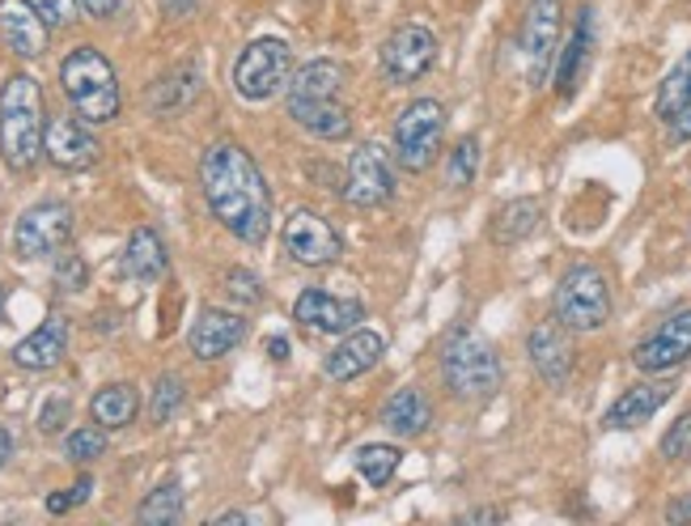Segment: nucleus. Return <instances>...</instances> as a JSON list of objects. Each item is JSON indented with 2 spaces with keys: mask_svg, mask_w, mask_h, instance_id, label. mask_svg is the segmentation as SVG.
<instances>
[{
  "mask_svg": "<svg viewBox=\"0 0 691 526\" xmlns=\"http://www.w3.org/2000/svg\"><path fill=\"white\" fill-rule=\"evenodd\" d=\"M399 463H404V451H399V446H390V442H369V446H360L357 451L360 479H369L374 488L390 484V476L399 472Z\"/></svg>",
  "mask_w": 691,
  "mask_h": 526,
  "instance_id": "31",
  "label": "nucleus"
},
{
  "mask_svg": "<svg viewBox=\"0 0 691 526\" xmlns=\"http://www.w3.org/2000/svg\"><path fill=\"white\" fill-rule=\"evenodd\" d=\"M429 404H425V395L420 391H411V386H404V391H395L386 404H382V425L395 433V437H416V433L429 429Z\"/></svg>",
  "mask_w": 691,
  "mask_h": 526,
  "instance_id": "26",
  "label": "nucleus"
},
{
  "mask_svg": "<svg viewBox=\"0 0 691 526\" xmlns=\"http://www.w3.org/2000/svg\"><path fill=\"white\" fill-rule=\"evenodd\" d=\"M195 94H200V72L195 69H174L170 77H162V81L149 90L144 102H149L157 115H174V111H183Z\"/></svg>",
  "mask_w": 691,
  "mask_h": 526,
  "instance_id": "30",
  "label": "nucleus"
},
{
  "mask_svg": "<svg viewBox=\"0 0 691 526\" xmlns=\"http://www.w3.org/2000/svg\"><path fill=\"white\" fill-rule=\"evenodd\" d=\"M386 353V340L378 332H369V327H353V332H344L339 340V348L327 353L323 361V374L332 378V383H348V378H360L365 370H374Z\"/></svg>",
  "mask_w": 691,
  "mask_h": 526,
  "instance_id": "20",
  "label": "nucleus"
},
{
  "mask_svg": "<svg viewBox=\"0 0 691 526\" xmlns=\"http://www.w3.org/2000/svg\"><path fill=\"white\" fill-rule=\"evenodd\" d=\"M390 195H395L390 153L378 141L357 144V153L348 158V174H344V200L353 209H378Z\"/></svg>",
  "mask_w": 691,
  "mask_h": 526,
  "instance_id": "10",
  "label": "nucleus"
},
{
  "mask_svg": "<svg viewBox=\"0 0 691 526\" xmlns=\"http://www.w3.org/2000/svg\"><path fill=\"white\" fill-rule=\"evenodd\" d=\"M674 395V386L662 378V383H637L628 386L616 404L607 407V416H602V425L607 429H637V425H644L649 416H658L662 407H667V399Z\"/></svg>",
  "mask_w": 691,
  "mask_h": 526,
  "instance_id": "22",
  "label": "nucleus"
},
{
  "mask_svg": "<svg viewBox=\"0 0 691 526\" xmlns=\"http://www.w3.org/2000/svg\"><path fill=\"white\" fill-rule=\"evenodd\" d=\"M441 136H446V107L437 98L407 102L395 120V162L407 174H425L441 149Z\"/></svg>",
  "mask_w": 691,
  "mask_h": 526,
  "instance_id": "6",
  "label": "nucleus"
},
{
  "mask_svg": "<svg viewBox=\"0 0 691 526\" xmlns=\"http://www.w3.org/2000/svg\"><path fill=\"white\" fill-rule=\"evenodd\" d=\"M85 263H81V255H55V281H60V289H69V293H77V289H85Z\"/></svg>",
  "mask_w": 691,
  "mask_h": 526,
  "instance_id": "38",
  "label": "nucleus"
},
{
  "mask_svg": "<svg viewBox=\"0 0 691 526\" xmlns=\"http://www.w3.org/2000/svg\"><path fill=\"white\" fill-rule=\"evenodd\" d=\"M683 361H691V306L662 318V323L632 348V365H637L641 374H670V370H679Z\"/></svg>",
  "mask_w": 691,
  "mask_h": 526,
  "instance_id": "12",
  "label": "nucleus"
},
{
  "mask_svg": "<svg viewBox=\"0 0 691 526\" xmlns=\"http://www.w3.org/2000/svg\"><path fill=\"white\" fill-rule=\"evenodd\" d=\"M4 302H9V289L0 285V311H4Z\"/></svg>",
  "mask_w": 691,
  "mask_h": 526,
  "instance_id": "50",
  "label": "nucleus"
},
{
  "mask_svg": "<svg viewBox=\"0 0 691 526\" xmlns=\"http://www.w3.org/2000/svg\"><path fill=\"white\" fill-rule=\"evenodd\" d=\"M216 523H251V514H238V509H230V514H216L213 526Z\"/></svg>",
  "mask_w": 691,
  "mask_h": 526,
  "instance_id": "48",
  "label": "nucleus"
},
{
  "mask_svg": "<svg viewBox=\"0 0 691 526\" xmlns=\"http://www.w3.org/2000/svg\"><path fill=\"white\" fill-rule=\"evenodd\" d=\"M281 239H285V255L293 263H302V267H327V263H335L339 251H344V242H339L332 221H323V216L311 213V209L288 213Z\"/></svg>",
  "mask_w": 691,
  "mask_h": 526,
  "instance_id": "13",
  "label": "nucleus"
},
{
  "mask_svg": "<svg viewBox=\"0 0 691 526\" xmlns=\"http://www.w3.org/2000/svg\"><path fill=\"white\" fill-rule=\"evenodd\" d=\"M293 318L314 327V332L344 335L365 323V306H360L357 297H335L327 289H306V293L293 302Z\"/></svg>",
  "mask_w": 691,
  "mask_h": 526,
  "instance_id": "15",
  "label": "nucleus"
},
{
  "mask_svg": "<svg viewBox=\"0 0 691 526\" xmlns=\"http://www.w3.org/2000/svg\"><path fill=\"white\" fill-rule=\"evenodd\" d=\"M556 323H565L569 332H598L611 318V281L595 263H577L560 276L556 297H551Z\"/></svg>",
  "mask_w": 691,
  "mask_h": 526,
  "instance_id": "5",
  "label": "nucleus"
},
{
  "mask_svg": "<svg viewBox=\"0 0 691 526\" xmlns=\"http://www.w3.org/2000/svg\"><path fill=\"white\" fill-rule=\"evenodd\" d=\"M48 115H43V90L34 77L13 72L0 90V153L13 170H30L43 153Z\"/></svg>",
  "mask_w": 691,
  "mask_h": 526,
  "instance_id": "2",
  "label": "nucleus"
},
{
  "mask_svg": "<svg viewBox=\"0 0 691 526\" xmlns=\"http://www.w3.org/2000/svg\"><path fill=\"white\" fill-rule=\"evenodd\" d=\"M441 378L454 399H467V404L492 399L505 378L501 348L476 327H454L441 348Z\"/></svg>",
  "mask_w": 691,
  "mask_h": 526,
  "instance_id": "3",
  "label": "nucleus"
},
{
  "mask_svg": "<svg viewBox=\"0 0 691 526\" xmlns=\"http://www.w3.org/2000/svg\"><path fill=\"white\" fill-rule=\"evenodd\" d=\"M526 353H530V365L535 374L548 386H565L572 374V344H569V327L565 323H539L530 340H526Z\"/></svg>",
  "mask_w": 691,
  "mask_h": 526,
  "instance_id": "18",
  "label": "nucleus"
},
{
  "mask_svg": "<svg viewBox=\"0 0 691 526\" xmlns=\"http://www.w3.org/2000/svg\"><path fill=\"white\" fill-rule=\"evenodd\" d=\"M476 170H479V136H463L454 144L450 162H446V188L450 192H467L476 183Z\"/></svg>",
  "mask_w": 691,
  "mask_h": 526,
  "instance_id": "33",
  "label": "nucleus"
},
{
  "mask_svg": "<svg viewBox=\"0 0 691 526\" xmlns=\"http://www.w3.org/2000/svg\"><path fill=\"white\" fill-rule=\"evenodd\" d=\"M288 120L318 141H344L353 132V111L339 98H288Z\"/></svg>",
  "mask_w": 691,
  "mask_h": 526,
  "instance_id": "21",
  "label": "nucleus"
},
{
  "mask_svg": "<svg viewBox=\"0 0 691 526\" xmlns=\"http://www.w3.org/2000/svg\"><path fill=\"white\" fill-rule=\"evenodd\" d=\"M43 153L60 170H90L102 153L98 136L81 115H55L48 120V136H43Z\"/></svg>",
  "mask_w": 691,
  "mask_h": 526,
  "instance_id": "14",
  "label": "nucleus"
},
{
  "mask_svg": "<svg viewBox=\"0 0 691 526\" xmlns=\"http://www.w3.org/2000/svg\"><path fill=\"white\" fill-rule=\"evenodd\" d=\"M467 518H471V523H501L505 514L501 509H476V514H467Z\"/></svg>",
  "mask_w": 691,
  "mask_h": 526,
  "instance_id": "47",
  "label": "nucleus"
},
{
  "mask_svg": "<svg viewBox=\"0 0 691 526\" xmlns=\"http://www.w3.org/2000/svg\"><path fill=\"white\" fill-rule=\"evenodd\" d=\"M51 26L34 13L30 0H0V39L4 48L22 60H39L48 51Z\"/></svg>",
  "mask_w": 691,
  "mask_h": 526,
  "instance_id": "16",
  "label": "nucleus"
},
{
  "mask_svg": "<svg viewBox=\"0 0 691 526\" xmlns=\"http://www.w3.org/2000/svg\"><path fill=\"white\" fill-rule=\"evenodd\" d=\"M179 518H183V488L179 484L153 488L141 502V509H136V523L144 526H166V523H179Z\"/></svg>",
  "mask_w": 691,
  "mask_h": 526,
  "instance_id": "32",
  "label": "nucleus"
},
{
  "mask_svg": "<svg viewBox=\"0 0 691 526\" xmlns=\"http://www.w3.org/2000/svg\"><path fill=\"white\" fill-rule=\"evenodd\" d=\"M136 412H141V395H136L132 383L102 386L94 395V404H90V416H94V425H102V429H128L136 421Z\"/></svg>",
  "mask_w": 691,
  "mask_h": 526,
  "instance_id": "27",
  "label": "nucleus"
},
{
  "mask_svg": "<svg viewBox=\"0 0 691 526\" xmlns=\"http://www.w3.org/2000/svg\"><path fill=\"white\" fill-rule=\"evenodd\" d=\"M166 9L174 18H191V13L200 9V0H166Z\"/></svg>",
  "mask_w": 691,
  "mask_h": 526,
  "instance_id": "44",
  "label": "nucleus"
},
{
  "mask_svg": "<svg viewBox=\"0 0 691 526\" xmlns=\"http://www.w3.org/2000/svg\"><path fill=\"white\" fill-rule=\"evenodd\" d=\"M225 289L238 297V302H246V306H255V302H263V285L260 276H251V272H242V267H234V272H225Z\"/></svg>",
  "mask_w": 691,
  "mask_h": 526,
  "instance_id": "39",
  "label": "nucleus"
},
{
  "mask_svg": "<svg viewBox=\"0 0 691 526\" xmlns=\"http://www.w3.org/2000/svg\"><path fill=\"white\" fill-rule=\"evenodd\" d=\"M560 18H565V4L560 0H530L526 4L518 48H522V72L530 90L548 85L551 64L560 55Z\"/></svg>",
  "mask_w": 691,
  "mask_h": 526,
  "instance_id": "8",
  "label": "nucleus"
},
{
  "mask_svg": "<svg viewBox=\"0 0 691 526\" xmlns=\"http://www.w3.org/2000/svg\"><path fill=\"white\" fill-rule=\"evenodd\" d=\"M60 85L85 123H111L120 115V77L98 48H72L60 64Z\"/></svg>",
  "mask_w": 691,
  "mask_h": 526,
  "instance_id": "4",
  "label": "nucleus"
},
{
  "mask_svg": "<svg viewBox=\"0 0 691 526\" xmlns=\"http://www.w3.org/2000/svg\"><path fill=\"white\" fill-rule=\"evenodd\" d=\"M69 421V399H48L43 412H39V429L43 433H60Z\"/></svg>",
  "mask_w": 691,
  "mask_h": 526,
  "instance_id": "40",
  "label": "nucleus"
},
{
  "mask_svg": "<svg viewBox=\"0 0 691 526\" xmlns=\"http://www.w3.org/2000/svg\"><path fill=\"white\" fill-rule=\"evenodd\" d=\"M72 239V209L60 200H43L34 209H26L13 225V251L18 260H48L60 255Z\"/></svg>",
  "mask_w": 691,
  "mask_h": 526,
  "instance_id": "9",
  "label": "nucleus"
},
{
  "mask_svg": "<svg viewBox=\"0 0 691 526\" xmlns=\"http://www.w3.org/2000/svg\"><path fill=\"white\" fill-rule=\"evenodd\" d=\"M658 451H662L667 463H691V412H683V416L670 425Z\"/></svg>",
  "mask_w": 691,
  "mask_h": 526,
  "instance_id": "36",
  "label": "nucleus"
},
{
  "mask_svg": "<svg viewBox=\"0 0 691 526\" xmlns=\"http://www.w3.org/2000/svg\"><path fill=\"white\" fill-rule=\"evenodd\" d=\"M382 77L395 85H411L437 64V34L425 26H399L378 51Z\"/></svg>",
  "mask_w": 691,
  "mask_h": 526,
  "instance_id": "11",
  "label": "nucleus"
},
{
  "mask_svg": "<svg viewBox=\"0 0 691 526\" xmlns=\"http://www.w3.org/2000/svg\"><path fill=\"white\" fill-rule=\"evenodd\" d=\"M344 69L335 60H311L288 77V98H339Z\"/></svg>",
  "mask_w": 691,
  "mask_h": 526,
  "instance_id": "29",
  "label": "nucleus"
},
{
  "mask_svg": "<svg viewBox=\"0 0 691 526\" xmlns=\"http://www.w3.org/2000/svg\"><path fill=\"white\" fill-rule=\"evenodd\" d=\"M102 451H106V429H102V425H81V429H72L69 442H64V455H69L72 463H94V458H102Z\"/></svg>",
  "mask_w": 691,
  "mask_h": 526,
  "instance_id": "35",
  "label": "nucleus"
},
{
  "mask_svg": "<svg viewBox=\"0 0 691 526\" xmlns=\"http://www.w3.org/2000/svg\"><path fill=\"white\" fill-rule=\"evenodd\" d=\"M69 497H72V505L90 502V497H94V479L81 476V479H77V484H72V488H69Z\"/></svg>",
  "mask_w": 691,
  "mask_h": 526,
  "instance_id": "43",
  "label": "nucleus"
},
{
  "mask_svg": "<svg viewBox=\"0 0 691 526\" xmlns=\"http://www.w3.org/2000/svg\"><path fill=\"white\" fill-rule=\"evenodd\" d=\"M69 505H72L69 493H51V497H48V509H51V514H64Z\"/></svg>",
  "mask_w": 691,
  "mask_h": 526,
  "instance_id": "46",
  "label": "nucleus"
},
{
  "mask_svg": "<svg viewBox=\"0 0 691 526\" xmlns=\"http://www.w3.org/2000/svg\"><path fill=\"white\" fill-rule=\"evenodd\" d=\"M200 188L213 216L246 246H260L272 230V192L255 158L238 141H216L200 158Z\"/></svg>",
  "mask_w": 691,
  "mask_h": 526,
  "instance_id": "1",
  "label": "nucleus"
},
{
  "mask_svg": "<svg viewBox=\"0 0 691 526\" xmlns=\"http://www.w3.org/2000/svg\"><path fill=\"white\" fill-rule=\"evenodd\" d=\"M590 51H595V9H581L569 43L556 55V94L560 98L577 94V81H581V72L590 64Z\"/></svg>",
  "mask_w": 691,
  "mask_h": 526,
  "instance_id": "23",
  "label": "nucleus"
},
{
  "mask_svg": "<svg viewBox=\"0 0 691 526\" xmlns=\"http://www.w3.org/2000/svg\"><path fill=\"white\" fill-rule=\"evenodd\" d=\"M64 348H69V323L60 314H51L13 348V361L22 370H55L64 361Z\"/></svg>",
  "mask_w": 691,
  "mask_h": 526,
  "instance_id": "24",
  "label": "nucleus"
},
{
  "mask_svg": "<svg viewBox=\"0 0 691 526\" xmlns=\"http://www.w3.org/2000/svg\"><path fill=\"white\" fill-rule=\"evenodd\" d=\"M539 221H543V204L539 200H509L501 213L492 216V242H501V246H518L526 242L535 230H539Z\"/></svg>",
  "mask_w": 691,
  "mask_h": 526,
  "instance_id": "28",
  "label": "nucleus"
},
{
  "mask_svg": "<svg viewBox=\"0 0 691 526\" xmlns=\"http://www.w3.org/2000/svg\"><path fill=\"white\" fill-rule=\"evenodd\" d=\"M242 340H246V318L234 311H200V318L191 323V357L200 361H216L225 357V353H234Z\"/></svg>",
  "mask_w": 691,
  "mask_h": 526,
  "instance_id": "17",
  "label": "nucleus"
},
{
  "mask_svg": "<svg viewBox=\"0 0 691 526\" xmlns=\"http://www.w3.org/2000/svg\"><path fill=\"white\" fill-rule=\"evenodd\" d=\"M34 4V13L43 18V22L51 26V30H60V26H72L77 22V0H30Z\"/></svg>",
  "mask_w": 691,
  "mask_h": 526,
  "instance_id": "37",
  "label": "nucleus"
},
{
  "mask_svg": "<svg viewBox=\"0 0 691 526\" xmlns=\"http://www.w3.org/2000/svg\"><path fill=\"white\" fill-rule=\"evenodd\" d=\"M77 9L102 22V18H115L120 13V0H77Z\"/></svg>",
  "mask_w": 691,
  "mask_h": 526,
  "instance_id": "41",
  "label": "nucleus"
},
{
  "mask_svg": "<svg viewBox=\"0 0 691 526\" xmlns=\"http://www.w3.org/2000/svg\"><path fill=\"white\" fill-rule=\"evenodd\" d=\"M183 399H187L183 378H179V374H162L157 386H153V395H149V421H153V425H166L170 416L183 407Z\"/></svg>",
  "mask_w": 691,
  "mask_h": 526,
  "instance_id": "34",
  "label": "nucleus"
},
{
  "mask_svg": "<svg viewBox=\"0 0 691 526\" xmlns=\"http://www.w3.org/2000/svg\"><path fill=\"white\" fill-rule=\"evenodd\" d=\"M9 458H13V437H9V429L0 425V467H4Z\"/></svg>",
  "mask_w": 691,
  "mask_h": 526,
  "instance_id": "45",
  "label": "nucleus"
},
{
  "mask_svg": "<svg viewBox=\"0 0 691 526\" xmlns=\"http://www.w3.org/2000/svg\"><path fill=\"white\" fill-rule=\"evenodd\" d=\"M123 272L128 276H136V281H157L162 272H166V242L157 230H132V239H128V251H123Z\"/></svg>",
  "mask_w": 691,
  "mask_h": 526,
  "instance_id": "25",
  "label": "nucleus"
},
{
  "mask_svg": "<svg viewBox=\"0 0 691 526\" xmlns=\"http://www.w3.org/2000/svg\"><path fill=\"white\" fill-rule=\"evenodd\" d=\"M267 353H272L276 361H285L288 357V344H285V340H267Z\"/></svg>",
  "mask_w": 691,
  "mask_h": 526,
  "instance_id": "49",
  "label": "nucleus"
},
{
  "mask_svg": "<svg viewBox=\"0 0 691 526\" xmlns=\"http://www.w3.org/2000/svg\"><path fill=\"white\" fill-rule=\"evenodd\" d=\"M667 523H691V493H683V497H674V502L667 505Z\"/></svg>",
  "mask_w": 691,
  "mask_h": 526,
  "instance_id": "42",
  "label": "nucleus"
},
{
  "mask_svg": "<svg viewBox=\"0 0 691 526\" xmlns=\"http://www.w3.org/2000/svg\"><path fill=\"white\" fill-rule=\"evenodd\" d=\"M653 111H658V120L667 123L670 141L674 144L691 141V48H688V55L667 72V81L658 85Z\"/></svg>",
  "mask_w": 691,
  "mask_h": 526,
  "instance_id": "19",
  "label": "nucleus"
},
{
  "mask_svg": "<svg viewBox=\"0 0 691 526\" xmlns=\"http://www.w3.org/2000/svg\"><path fill=\"white\" fill-rule=\"evenodd\" d=\"M293 77V51L285 39H255L246 43L234 64V90L246 102H267L288 85Z\"/></svg>",
  "mask_w": 691,
  "mask_h": 526,
  "instance_id": "7",
  "label": "nucleus"
}]
</instances>
